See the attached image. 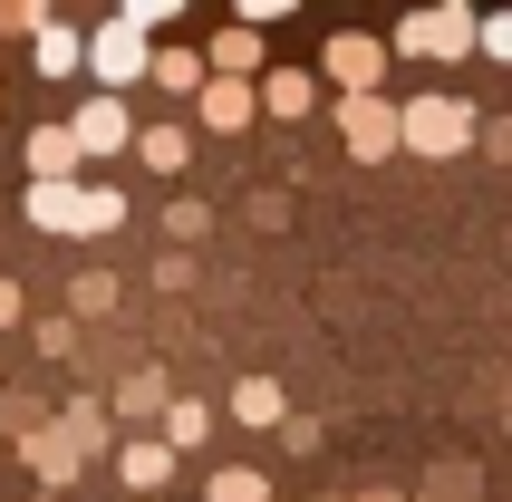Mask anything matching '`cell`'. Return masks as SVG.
Here are the masks:
<instances>
[{
	"label": "cell",
	"instance_id": "obj_1",
	"mask_svg": "<svg viewBox=\"0 0 512 502\" xmlns=\"http://www.w3.org/2000/svg\"><path fill=\"white\" fill-rule=\"evenodd\" d=\"M87 78H97V97H126L136 78H155V39H145L126 10L97 20V29H87Z\"/></svg>",
	"mask_w": 512,
	"mask_h": 502
},
{
	"label": "cell",
	"instance_id": "obj_2",
	"mask_svg": "<svg viewBox=\"0 0 512 502\" xmlns=\"http://www.w3.org/2000/svg\"><path fill=\"white\" fill-rule=\"evenodd\" d=\"M484 49V10H416V20H397V58H474Z\"/></svg>",
	"mask_w": 512,
	"mask_h": 502
},
{
	"label": "cell",
	"instance_id": "obj_3",
	"mask_svg": "<svg viewBox=\"0 0 512 502\" xmlns=\"http://www.w3.org/2000/svg\"><path fill=\"white\" fill-rule=\"evenodd\" d=\"M387 58H397V39H368V29H329V49H319V78L339 87V97H377Z\"/></svg>",
	"mask_w": 512,
	"mask_h": 502
},
{
	"label": "cell",
	"instance_id": "obj_4",
	"mask_svg": "<svg viewBox=\"0 0 512 502\" xmlns=\"http://www.w3.org/2000/svg\"><path fill=\"white\" fill-rule=\"evenodd\" d=\"M484 136V116L464 97H406V155H464Z\"/></svg>",
	"mask_w": 512,
	"mask_h": 502
},
{
	"label": "cell",
	"instance_id": "obj_5",
	"mask_svg": "<svg viewBox=\"0 0 512 502\" xmlns=\"http://www.w3.org/2000/svg\"><path fill=\"white\" fill-rule=\"evenodd\" d=\"M339 136H348L358 165H377V155L406 145V107H387V97H339Z\"/></svg>",
	"mask_w": 512,
	"mask_h": 502
},
{
	"label": "cell",
	"instance_id": "obj_6",
	"mask_svg": "<svg viewBox=\"0 0 512 502\" xmlns=\"http://www.w3.org/2000/svg\"><path fill=\"white\" fill-rule=\"evenodd\" d=\"M20 464H29V483H39V493H68V483H78L87 474V445H78V435H68V425H39V435H29V445H20Z\"/></svg>",
	"mask_w": 512,
	"mask_h": 502
},
{
	"label": "cell",
	"instance_id": "obj_7",
	"mask_svg": "<svg viewBox=\"0 0 512 502\" xmlns=\"http://www.w3.org/2000/svg\"><path fill=\"white\" fill-rule=\"evenodd\" d=\"M68 136H78V155H126V145H136L145 126L126 116V97H87V107L68 116Z\"/></svg>",
	"mask_w": 512,
	"mask_h": 502
},
{
	"label": "cell",
	"instance_id": "obj_8",
	"mask_svg": "<svg viewBox=\"0 0 512 502\" xmlns=\"http://www.w3.org/2000/svg\"><path fill=\"white\" fill-rule=\"evenodd\" d=\"M203 68H213V78H242V87H261V78H271V49H261V29L223 20V29H213V49H203Z\"/></svg>",
	"mask_w": 512,
	"mask_h": 502
},
{
	"label": "cell",
	"instance_id": "obj_9",
	"mask_svg": "<svg viewBox=\"0 0 512 502\" xmlns=\"http://www.w3.org/2000/svg\"><path fill=\"white\" fill-rule=\"evenodd\" d=\"M116 483H126V502L165 493V483H174V445H165V435H126V445H116Z\"/></svg>",
	"mask_w": 512,
	"mask_h": 502
},
{
	"label": "cell",
	"instance_id": "obj_10",
	"mask_svg": "<svg viewBox=\"0 0 512 502\" xmlns=\"http://www.w3.org/2000/svg\"><path fill=\"white\" fill-rule=\"evenodd\" d=\"M29 232H78L87 242V184H29Z\"/></svg>",
	"mask_w": 512,
	"mask_h": 502
},
{
	"label": "cell",
	"instance_id": "obj_11",
	"mask_svg": "<svg viewBox=\"0 0 512 502\" xmlns=\"http://www.w3.org/2000/svg\"><path fill=\"white\" fill-rule=\"evenodd\" d=\"M29 68H39V78H78V68H87V29H68V20L49 10L39 39H29Z\"/></svg>",
	"mask_w": 512,
	"mask_h": 502
},
{
	"label": "cell",
	"instance_id": "obj_12",
	"mask_svg": "<svg viewBox=\"0 0 512 502\" xmlns=\"http://www.w3.org/2000/svg\"><path fill=\"white\" fill-rule=\"evenodd\" d=\"M78 136L68 126H29V184H78Z\"/></svg>",
	"mask_w": 512,
	"mask_h": 502
},
{
	"label": "cell",
	"instance_id": "obj_13",
	"mask_svg": "<svg viewBox=\"0 0 512 502\" xmlns=\"http://www.w3.org/2000/svg\"><path fill=\"white\" fill-rule=\"evenodd\" d=\"M194 107H203V126H213V136H242V126L261 116V87H242V78H213V87L194 97Z\"/></svg>",
	"mask_w": 512,
	"mask_h": 502
},
{
	"label": "cell",
	"instance_id": "obj_14",
	"mask_svg": "<svg viewBox=\"0 0 512 502\" xmlns=\"http://www.w3.org/2000/svg\"><path fill=\"white\" fill-rule=\"evenodd\" d=\"M58 425H68V435H78V445H87V464L126 445V435H107V425H116V406H97V396H68V406H58Z\"/></svg>",
	"mask_w": 512,
	"mask_h": 502
},
{
	"label": "cell",
	"instance_id": "obj_15",
	"mask_svg": "<svg viewBox=\"0 0 512 502\" xmlns=\"http://www.w3.org/2000/svg\"><path fill=\"white\" fill-rule=\"evenodd\" d=\"M310 107H319L310 68H271V78H261V116H310Z\"/></svg>",
	"mask_w": 512,
	"mask_h": 502
},
{
	"label": "cell",
	"instance_id": "obj_16",
	"mask_svg": "<svg viewBox=\"0 0 512 502\" xmlns=\"http://www.w3.org/2000/svg\"><path fill=\"white\" fill-rule=\"evenodd\" d=\"M155 87H165V97H184V107H194L203 87H213V68H203V49H155Z\"/></svg>",
	"mask_w": 512,
	"mask_h": 502
},
{
	"label": "cell",
	"instance_id": "obj_17",
	"mask_svg": "<svg viewBox=\"0 0 512 502\" xmlns=\"http://www.w3.org/2000/svg\"><path fill=\"white\" fill-rule=\"evenodd\" d=\"M165 406H174L165 367H136V377H116V416H155V425H165Z\"/></svg>",
	"mask_w": 512,
	"mask_h": 502
},
{
	"label": "cell",
	"instance_id": "obj_18",
	"mask_svg": "<svg viewBox=\"0 0 512 502\" xmlns=\"http://www.w3.org/2000/svg\"><path fill=\"white\" fill-rule=\"evenodd\" d=\"M232 416H242V425H290L281 377H242V387H232Z\"/></svg>",
	"mask_w": 512,
	"mask_h": 502
},
{
	"label": "cell",
	"instance_id": "obj_19",
	"mask_svg": "<svg viewBox=\"0 0 512 502\" xmlns=\"http://www.w3.org/2000/svg\"><path fill=\"white\" fill-rule=\"evenodd\" d=\"M184 155H194V126H145L136 136V165H155V174H184Z\"/></svg>",
	"mask_w": 512,
	"mask_h": 502
},
{
	"label": "cell",
	"instance_id": "obj_20",
	"mask_svg": "<svg viewBox=\"0 0 512 502\" xmlns=\"http://www.w3.org/2000/svg\"><path fill=\"white\" fill-rule=\"evenodd\" d=\"M203 435H213V406H203V396H174V406H165V445H174V454H194Z\"/></svg>",
	"mask_w": 512,
	"mask_h": 502
},
{
	"label": "cell",
	"instance_id": "obj_21",
	"mask_svg": "<svg viewBox=\"0 0 512 502\" xmlns=\"http://www.w3.org/2000/svg\"><path fill=\"white\" fill-rule=\"evenodd\" d=\"M203 502H271V474H252V464H223V474L203 483Z\"/></svg>",
	"mask_w": 512,
	"mask_h": 502
},
{
	"label": "cell",
	"instance_id": "obj_22",
	"mask_svg": "<svg viewBox=\"0 0 512 502\" xmlns=\"http://www.w3.org/2000/svg\"><path fill=\"white\" fill-rule=\"evenodd\" d=\"M68 309H78V319H107L116 309V271H78L68 280Z\"/></svg>",
	"mask_w": 512,
	"mask_h": 502
},
{
	"label": "cell",
	"instance_id": "obj_23",
	"mask_svg": "<svg viewBox=\"0 0 512 502\" xmlns=\"http://www.w3.org/2000/svg\"><path fill=\"white\" fill-rule=\"evenodd\" d=\"M165 232H174V242H203V232H213V203H194V194L165 203Z\"/></svg>",
	"mask_w": 512,
	"mask_h": 502
},
{
	"label": "cell",
	"instance_id": "obj_24",
	"mask_svg": "<svg viewBox=\"0 0 512 502\" xmlns=\"http://www.w3.org/2000/svg\"><path fill=\"white\" fill-rule=\"evenodd\" d=\"M78 348V319H39V358H68Z\"/></svg>",
	"mask_w": 512,
	"mask_h": 502
},
{
	"label": "cell",
	"instance_id": "obj_25",
	"mask_svg": "<svg viewBox=\"0 0 512 502\" xmlns=\"http://www.w3.org/2000/svg\"><path fill=\"white\" fill-rule=\"evenodd\" d=\"M484 58H503V68H512V10H493V20H484Z\"/></svg>",
	"mask_w": 512,
	"mask_h": 502
},
{
	"label": "cell",
	"instance_id": "obj_26",
	"mask_svg": "<svg viewBox=\"0 0 512 502\" xmlns=\"http://www.w3.org/2000/svg\"><path fill=\"white\" fill-rule=\"evenodd\" d=\"M0 329H20V280H0Z\"/></svg>",
	"mask_w": 512,
	"mask_h": 502
},
{
	"label": "cell",
	"instance_id": "obj_27",
	"mask_svg": "<svg viewBox=\"0 0 512 502\" xmlns=\"http://www.w3.org/2000/svg\"><path fill=\"white\" fill-rule=\"evenodd\" d=\"M29 502H68V493H29Z\"/></svg>",
	"mask_w": 512,
	"mask_h": 502
}]
</instances>
